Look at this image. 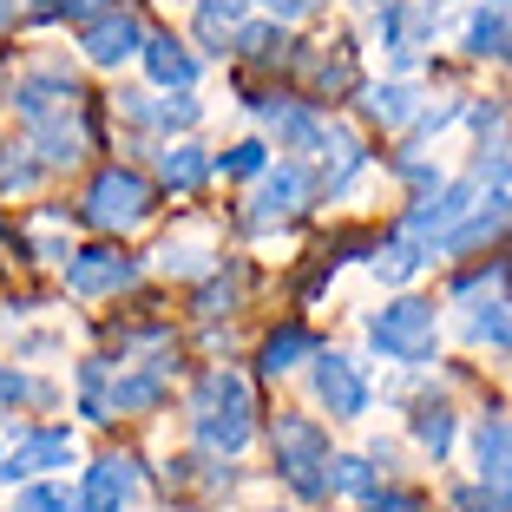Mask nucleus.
I'll use <instances>...</instances> for the list:
<instances>
[{
  "label": "nucleus",
  "instance_id": "1",
  "mask_svg": "<svg viewBox=\"0 0 512 512\" xmlns=\"http://www.w3.org/2000/svg\"><path fill=\"white\" fill-rule=\"evenodd\" d=\"M256 401H250V381L237 368H211V375L197 381L191 394V434L204 440L211 453H243L256 434Z\"/></svg>",
  "mask_w": 512,
  "mask_h": 512
},
{
  "label": "nucleus",
  "instance_id": "2",
  "mask_svg": "<svg viewBox=\"0 0 512 512\" xmlns=\"http://www.w3.org/2000/svg\"><path fill=\"white\" fill-rule=\"evenodd\" d=\"M270 453H276V473L302 499H329V427L316 414H276Z\"/></svg>",
  "mask_w": 512,
  "mask_h": 512
},
{
  "label": "nucleus",
  "instance_id": "3",
  "mask_svg": "<svg viewBox=\"0 0 512 512\" xmlns=\"http://www.w3.org/2000/svg\"><path fill=\"white\" fill-rule=\"evenodd\" d=\"M368 342H375L388 362H401V368L434 362V355H440V316H434V302L401 296V302H388V309H375V316H368Z\"/></svg>",
  "mask_w": 512,
  "mask_h": 512
},
{
  "label": "nucleus",
  "instance_id": "4",
  "mask_svg": "<svg viewBox=\"0 0 512 512\" xmlns=\"http://www.w3.org/2000/svg\"><path fill=\"white\" fill-rule=\"evenodd\" d=\"M86 217L92 230H132V224H145L151 217V178L145 171H132V165H106L99 178H92V191H86Z\"/></svg>",
  "mask_w": 512,
  "mask_h": 512
},
{
  "label": "nucleus",
  "instance_id": "5",
  "mask_svg": "<svg viewBox=\"0 0 512 512\" xmlns=\"http://www.w3.org/2000/svg\"><path fill=\"white\" fill-rule=\"evenodd\" d=\"M125 283H138V256L112 250V243H92V250L66 256V289L73 296H119Z\"/></svg>",
  "mask_w": 512,
  "mask_h": 512
},
{
  "label": "nucleus",
  "instance_id": "6",
  "mask_svg": "<svg viewBox=\"0 0 512 512\" xmlns=\"http://www.w3.org/2000/svg\"><path fill=\"white\" fill-rule=\"evenodd\" d=\"M316 401L329 407V421H362L368 414V375L355 355H316Z\"/></svg>",
  "mask_w": 512,
  "mask_h": 512
},
{
  "label": "nucleus",
  "instance_id": "7",
  "mask_svg": "<svg viewBox=\"0 0 512 512\" xmlns=\"http://www.w3.org/2000/svg\"><path fill=\"white\" fill-rule=\"evenodd\" d=\"M66 460H73V434H66V427H33V434H20L14 447L0 453V486L40 480V473L66 467Z\"/></svg>",
  "mask_w": 512,
  "mask_h": 512
},
{
  "label": "nucleus",
  "instance_id": "8",
  "mask_svg": "<svg viewBox=\"0 0 512 512\" xmlns=\"http://www.w3.org/2000/svg\"><path fill=\"white\" fill-rule=\"evenodd\" d=\"M138 46H145V27H138V14H125V7H99V14L86 20V33H79V53H86L92 66H119V60H132Z\"/></svg>",
  "mask_w": 512,
  "mask_h": 512
},
{
  "label": "nucleus",
  "instance_id": "9",
  "mask_svg": "<svg viewBox=\"0 0 512 512\" xmlns=\"http://www.w3.org/2000/svg\"><path fill=\"white\" fill-rule=\"evenodd\" d=\"M138 493V460L132 453H99L79 486V512H125Z\"/></svg>",
  "mask_w": 512,
  "mask_h": 512
},
{
  "label": "nucleus",
  "instance_id": "10",
  "mask_svg": "<svg viewBox=\"0 0 512 512\" xmlns=\"http://www.w3.org/2000/svg\"><path fill=\"white\" fill-rule=\"evenodd\" d=\"M309 191H316V178H309L302 165H276L270 178H263V191H256V211L243 217V224H250V230H270L276 217L302 211V197H309Z\"/></svg>",
  "mask_w": 512,
  "mask_h": 512
},
{
  "label": "nucleus",
  "instance_id": "11",
  "mask_svg": "<svg viewBox=\"0 0 512 512\" xmlns=\"http://www.w3.org/2000/svg\"><path fill=\"white\" fill-rule=\"evenodd\" d=\"M473 460H480V480H486V486L512 493V421L486 414V421L473 427Z\"/></svg>",
  "mask_w": 512,
  "mask_h": 512
},
{
  "label": "nucleus",
  "instance_id": "12",
  "mask_svg": "<svg viewBox=\"0 0 512 512\" xmlns=\"http://www.w3.org/2000/svg\"><path fill=\"white\" fill-rule=\"evenodd\" d=\"M263 112H270V132L283 138L289 151H322V145H329V132H335V125H322L302 99H270Z\"/></svg>",
  "mask_w": 512,
  "mask_h": 512
},
{
  "label": "nucleus",
  "instance_id": "13",
  "mask_svg": "<svg viewBox=\"0 0 512 512\" xmlns=\"http://www.w3.org/2000/svg\"><path fill=\"white\" fill-rule=\"evenodd\" d=\"M138 60H145V73L158 79V86H171V92H191V79H197V60L184 53V40H171V33H145Z\"/></svg>",
  "mask_w": 512,
  "mask_h": 512
},
{
  "label": "nucleus",
  "instance_id": "14",
  "mask_svg": "<svg viewBox=\"0 0 512 512\" xmlns=\"http://www.w3.org/2000/svg\"><path fill=\"white\" fill-rule=\"evenodd\" d=\"M460 46H467L473 60H506V53H512V27H506V14H499V7H473L467 27H460Z\"/></svg>",
  "mask_w": 512,
  "mask_h": 512
},
{
  "label": "nucleus",
  "instance_id": "15",
  "mask_svg": "<svg viewBox=\"0 0 512 512\" xmlns=\"http://www.w3.org/2000/svg\"><path fill=\"white\" fill-rule=\"evenodd\" d=\"M302 355H316V335L302 329V322H283V329L263 335V362H256V368H263V375H289Z\"/></svg>",
  "mask_w": 512,
  "mask_h": 512
},
{
  "label": "nucleus",
  "instance_id": "16",
  "mask_svg": "<svg viewBox=\"0 0 512 512\" xmlns=\"http://www.w3.org/2000/svg\"><path fill=\"white\" fill-rule=\"evenodd\" d=\"M362 112H368L375 125H414V112H421V92L401 86V79H388V86H368Z\"/></svg>",
  "mask_w": 512,
  "mask_h": 512
},
{
  "label": "nucleus",
  "instance_id": "17",
  "mask_svg": "<svg viewBox=\"0 0 512 512\" xmlns=\"http://www.w3.org/2000/svg\"><path fill=\"white\" fill-rule=\"evenodd\" d=\"M427 256H434V250H427L421 237H407V230H401V237L375 243V276H381V283H407V276L421 270Z\"/></svg>",
  "mask_w": 512,
  "mask_h": 512
},
{
  "label": "nucleus",
  "instance_id": "18",
  "mask_svg": "<svg viewBox=\"0 0 512 512\" xmlns=\"http://www.w3.org/2000/svg\"><path fill=\"white\" fill-rule=\"evenodd\" d=\"M414 440H421L434 460H447L453 453V407L447 401H421L414 407Z\"/></svg>",
  "mask_w": 512,
  "mask_h": 512
},
{
  "label": "nucleus",
  "instance_id": "19",
  "mask_svg": "<svg viewBox=\"0 0 512 512\" xmlns=\"http://www.w3.org/2000/svg\"><path fill=\"white\" fill-rule=\"evenodd\" d=\"M375 460H362V453H329V493H348V499H368L375 493Z\"/></svg>",
  "mask_w": 512,
  "mask_h": 512
},
{
  "label": "nucleus",
  "instance_id": "20",
  "mask_svg": "<svg viewBox=\"0 0 512 512\" xmlns=\"http://www.w3.org/2000/svg\"><path fill=\"white\" fill-rule=\"evenodd\" d=\"M158 171H165L171 191H197V184L211 178V158H204V145H171L165 158H158Z\"/></svg>",
  "mask_w": 512,
  "mask_h": 512
},
{
  "label": "nucleus",
  "instance_id": "21",
  "mask_svg": "<svg viewBox=\"0 0 512 512\" xmlns=\"http://www.w3.org/2000/svg\"><path fill=\"white\" fill-rule=\"evenodd\" d=\"M467 342L473 348H512V302H486L480 316L467 322Z\"/></svg>",
  "mask_w": 512,
  "mask_h": 512
},
{
  "label": "nucleus",
  "instance_id": "22",
  "mask_svg": "<svg viewBox=\"0 0 512 512\" xmlns=\"http://www.w3.org/2000/svg\"><path fill=\"white\" fill-rule=\"evenodd\" d=\"M7 512H79V493H73V486H60V480H33Z\"/></svg>",
  "mask_w": 512,
  "mask_h": 512
},
{
  "label": "nucleus",
  "instance_id": "23",
  "mask_svg": "<svg viewBox=\"0 0 512 512\" xmlns=\"http://www.w3.org/2000/svg\"><path fill=\"white\" fill-rule=\"evenodd\" d=\"M243 302V270L230 263V276H211V283L197 289V316H230Z\"/></svg>",
  "mask_w": 512,
  "mask_h": 512
},
{
  "label": "nucleus",
  "instance_id": "24",
  "mask_svg": "<svg viewBox=\"0 0 512 512\" xmlns=\"http://www.w3.org/2000/svg\"><path fill=\"white\" fill-rule=\"evenodd\" d=\"M197 119H204V106H197L191 92H171V99L151 106V125H158V132H191Z\"/></svg>",
  "mask_w": 512,
  "mask_h": 512
},
{
  "label": "nucleus",
  "instance_id": "25",
  "mask_svg": "<svg viewBox=\"0 0 512 512\" xmlns=\"http://www.w3.org/2000/svg\"><path fill=\"white\" fill-rule=\"evenodd\" d=\"M40 165L27 158V145H0V191H33Z\"/></svg>",
  "mask_w": 512,
  "mask_h": 512
},
{
  "label": "nucleus",
  "instance_id": "26",
  "mask_svg": "<svg viewBox=\"0 0 512 512\" xmlns=\"http://www.w3.org/2000/svg\"><path fill=\"white\" fill-rule=\"evenodd\" d=\"M263 165H270V145H256V138H243V145H230L224 158L211 165V171H224V178H256Z\"/></svg>",
  "mask_w": 512,
  "mask_h": 512
},
{
  "label": "nucleus",
  "instance_id": "27",
  "mask_svg": "<svg viewBox=\"0 0 512 512\" xmlns=\"http://www.w3.org/2000/svg\"><path fill=\"white\" fill-rule=\"evenodd\" d=\"M106 0H27V20H92Z\"/></svg>",
  "mask_w": 512,
  "mask_h": 512
},
{
  "label": "nucleus",
  "instance_id": "28",
  "mask_svg": "<svg viewBox=\"0 0 512 512\" xmlns=\"http://www.w3.org/2000/svg\"><path fill=\"white\" fill-rule=\"evenodd\" d=\"M362 512H427V499L407 493V486H388V493H368Z\"/></svg>",
  "mask_w": 512,
  "mask_h": 512
},
{
  "label": "nucleus",
  "instance_id": "29",
  "mask_svg": "<svg viewBox=\"0 0 512 512\" xmlns=\"http://www.w3.org/2000/svg\"><path fill=\"white\" fill-rule=\"evenodd\" d=\"M14 7H20V0H0V27H7V20H14Z\"/></svg>",
  "mask_w": 512,
  "mask_h": 512
},
{
  "label": "nucleus",
  "instance_id": "30",
  "mask_svg": "<svg viewBox=\"0 0 512 512\" xmlns=\"http://www.w3.org/2000/svg\"><path fill=\"white\" fill-rule=\"evenodd\" d=\"M499 7H512V0H499Z\"/></svg>",
  "mask_w": 512,
  "mask_h": 512
},
{
  "label": "nucleus",
  "instance_id": "31",
  "mask_svg": "<svg viewBox=\"0 0 512 512\" xmlns=\"http://www.w3.org/2000/svg\"><path fill=\"white\" fill-rule=\"evenodd\" d=\"M381 7H388V0H381Z\"/></svg>",
  "mask_w": 512,
  "mask_h": 512
}]
</instances>
